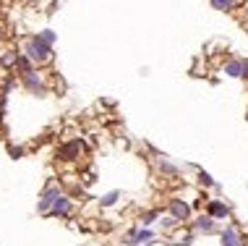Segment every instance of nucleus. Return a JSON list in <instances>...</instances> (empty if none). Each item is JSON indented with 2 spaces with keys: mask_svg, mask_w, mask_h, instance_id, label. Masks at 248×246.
Wrapping results in <instances>:
<instances>
[{
  "mask_svg": "<svg viewBox=\"0 0 248 246\" xmlns=\"http://www.w3.org/2000/svg\"><path fill=\"white\" fill-rule=\"evenodd\" d=\"M24 52H26V58H29L31 63H45V61H50V58H52V48H50V45L45 42L39 34L26 39Z\"/></svg>",
  "mask_w": 248,
  "mask_h": 246,
  "instance_id": "obj_1",
  "label": "nucleus"
},
{
  "mask_svg": "<svg viewBox=\"0 0 248 246\" xmlns=\"http://www.w3.org/2000/svg\"><path fill=\"white\" fill-rule=\"evenodd\" d=\"M60 197H63V194H60L58 186H47V191H45L42 199L37 202V210H39V212H50L52 207H55V202H58Z\"/></svg>",
  "mask_w": 248,
  "mask_h": 246,
  "instance_id": "obj_2",
  "label": "nucleus"
},
{
  "mask_svg": "<svg viewBox=\"0 0 248 246\" xmlns=\"http://www.w3.org/2000/svg\"><path fill=\"white\" fill-rule=\"evenodd\" d=\"M81 147H84V144L78 142V139H73V142L63 144V147H58V157H60V160H76L78 152H81Z\"/></svg>",
  "mask_w": 248,
  "mask_h": 246,
  "instance_id": "obj_3",
  "label": "nucleus"
},
{
  "mask_svg": "<svg viewBox=\"0 0 248 246\" xmlns=\"http://www.w3.org/2000/svg\"><path fill=\"white\" fill-rule=\"evenodd\" d=\"M191 215V207L186 202H180V199H170V217L172 220H188Z\"/></svg>",
  "mask_w": 248,
  "mask_h": 246,
  "instance_id": "obj_4",
  "label": "nucleus"
},
{
  "mask_svg": "<svg viewBox=\"0 0 248 246\" xmlns=\"http://www.w3.org/2000/svg\"><path fill=\"white\" fill-rule=\"evenodd\" d=\"M206 215L214 217V220H225V217L230 215V207H227L225 202H219V199H212L209 207H206Z\"/></svg>",
  "mask_w": 248,
  "mask_h": 246,
  "instance_id": "obj_5",
  "label": "nucleus"
},
{
  "mask_svg": "<svg viewBox=\"0 0 248 246\" xmlns=\"http://www.w3.org/2000/svg\"><path fill=\"white\" fill-rule=\"evenodd\" d=\"M222 246H246V241L240 238L238 228H232V225H227L222 230Z\"/></svg>",
  "mask_w": 248,
  "mask_h": 246,
  "instance_id": "obj_6",
  "label": "nucleus"
},
{
  "mask_svg": "<svg viewBox=\"0 0 248 246\" xmlns=\"http://www.w3.org/2000/svg\"><path fill=\"white\" fill-rule=\"evenodd\" d=\"M152 241V230H133V233L128 236V238H125V244H128V246H139V244H149Z\"/></svg>",
  "mask_w": 248,
  "mask_h": 246,
  "instance_id": "obj_7",
  "label": "nucleus"
},
{
  "mask_svg": "<svg viewBox=\"0 0 248 246\" xmlns=\"http://www.w3.org/2000/svg\"><path fill=\"white\" fill-rule=\"evenodd\" d=\"M21 82H24V86H29V89H39V92H45V82H42V76H39L37 71H31V74L21 76Z\"/></svg>",
  "mask_w": 248,
  "mask_h": 246,
  "instance_id": "obj_8",
  "label": "nucleus"
},
{
  "mask_svg": "<svg viewBox=\"0 0 248 246\" xmlns=\"http://www.w3.org/2000/svg\"><path fill=\"white\" fill-rule=\"evenodd\" d=\"M71 212V199L68 197H60L58 202H55V207L50 210V215H55V217H65Z\"/></svg>",
  "mask_w": 248,
  "mask_h": 246,
  "instance_id": "obj_9",
  "label": "nucleus"
},
{
  "mask_svg": "<svg viewBox=\"0 0 248 246\" xmlns=\"http://www.w3.org/2000/svg\"><path fill=\"white\" fill-rule=\"evenodd\" d=\"M193 228L201 230V233H212V230H214V217H209V215H201L199 220L193 223Z\"/></svg>",
  "mask_w": 248,
  "mask_h": 246,
  "instance_id": "obj_10",
  "label": "nucleus"
},
{
  "mask_svg": "<svg viewBox=\"0 0 248 246\" xmlns=\"http://www.w3.org/2000/svg\"><path fill=\"white\" fill-rule=\"evenodd\" d=\"M243 61H230L225 66V74H230V76H243Z\"/></svg>",
  "mask_w": 248,
  "mask_h": 246,
  "instance_id": "obj_11",
  "label": "nucleus"
},
{
  "mask_svg": "<svg viewBox=\"0 0 248 246\" xmlns=\"http://www.w3.org/2000/svg\"><path fill=\"white\" fill-rule=\"evenodd\" d=\"M16 66H18V68H21V76H26V74H31V71H34V68H31V66H34V63H31V61H29V58H26V55H18Z\"/></svg>",
  "mask_w": 248,
  "mask_h": 246,
  "instance_id": "obj_12",
  "label": "nucleus"
},
{
  "mask_svg": "<svg viewBox=\"0 0 248 246\" xmlns=\"http://www.w3.org/2000/svg\"><path fill=\"white\" fill-rule=\"evenodd\" d=\"M159 215H162L159 210H152V212H146V215H141V223H144V225H152V223L157 220Z\"/></svg>",
  "mask_w": 248,
  "mask_h": 246,
  "instance_id": "obj_13",
  "label": "nucleus"
},
{
  "mask_svg": "<svg viewBox=\"0 0 248 246\" xmlns=\"http://www.w3.org/2000/svg\"><path fill=\"white\" fill-rule=\"evenodd\" d=\"M118 197H120L118 191H110L107 197H102V207H110V204H115V199H118Z\"/></svg>",
  "mask_w": 248,
  "mask_h": 246,
  "instance_id": "obj_14",
  "label": "nucleus"
},
{
  "mask_svg": "<svg viewBox=\"0 0 248 246\" xmlns=\"http://www.w3.org/2000/svg\"><path fill=\"white\" fill-rule=\"evenodd\" d=\"M159 168H162L165 173H178V168H175V165H170L167 160H159Z\"/></svg>",
  "mask_w": 248,
  "mask_h": 246,
  "instance_id": "obj_15",
  "label": "nucleus"
},
{
  "mask_svg": "<svg viewBox=\"0 0 248 246\" xmlns=\"http://www.w3.org/2000/svg\"><path fill=\"white\" fill-rule=\"evenodd\" d=\"M212 5H214V8H225V11H227V8H232V3H230V0H214Z\"/></svg>",
  "mask_w": 248,
  "mask_h": 246,
  "instance_id": "obj_16",
  "label": "nucleus"
},
{
  "mask_svg": "<svg viewBox=\"0 0 248 246\" xmlns=\"http://www.w3.org/2000/svg\"><path fill=\"white\" fill-rule=\"evenodd\" d=\"M39 37H42V39H45V42H47V45H52V39H55V34H52V32H50V29H45V32H39Z\"/></svg>",
  "mask_w": 248,
  "mask_h": 246,
  "instance_id": "obj_17",
  "label": "nucleus"
},
{
  "mask_svg": "<svg viewBox=\"0 0 248 246\" xmlns=\"http://www.w3.org/2000/svg\"><path fill=\"white\" fill-rule=\"evenodd\" d=\"M199 178H201V183H204V186H212V178H209V173H199Z\"/></svg>",
  "mask_w": 248,
  "mask_h": 246,
  "instance_id": "obj_18",
  "label": "nucleus"
},
{
  "mask_svg": "<svg viewBox=\"0 0 248 246\" xmlns=\"http://www.w3.org/2000/svg\"><path fill=\"white\" fill-rule=\"evenodd\" d=\"M0 37H3V26H0Z\"/></svg>",
  "mask_w": 248,
  "mask_h": 246,
  "instance_id": "obj_19",
  "label": "nucleus"
}]
</instances>
